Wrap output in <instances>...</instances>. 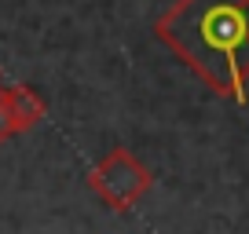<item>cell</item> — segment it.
I'll use <instances>...</instances> for the list:
<instances>
[{
  "label": "cell",
  "instance_id": "cell-4",
  "mask_svg": "<svg viewBox=\"0 0 249 234\" xmlns=\"http://www.w3.org/2000/svg\"><path fill=\"white\" fill-rule=\"evenodd\" d=\"M15 135V125H11V106H8V88L0 84V143H8Z\"/></svg>",
  "mask_w": 249,
  "mask_h": 234
},
{
  "label": "cell",
  "instance_id": "cell-3",
  "mask_svg": "<svg viewBox=\"0 0 249 234\" xmlns=\"http://www.w3.org/2000/svg\"><path fill=\"white\" fill-rule=\"evenodd\" d=\"M8 106H11V125H15V135L18 132H30L44 121L48 106L30 84H11L8 88Z\"/></svg>",
  "mask_w": 249,
  "mask_h": 234
},
{
  "label": "cell",
  "instance_id": "cell-2",
  "mask_svg": "<svg viewBox=\"0 0 249 234\" xmlns=\"http://www.w3.org/2000/svg\"><path fill=\"white\" fill-rule=\"evenodd\" d=\"M154 187V172L128 147H114L88 168V190L110 212H132Z\"/></svg>",
  "mask_w": 249,
  "mask_h": 234
},
{
  "label": "cell",
  "instance_id": "cell-1",
  "mask_svg": "<svg viewBox=\"0 0 249 234\" xmlns=\"http://www.w3.org/2000/svg\"><path fill=\"white\" fill-rule=\"evenodd\" d=\"M154 37L220 99H249V0H176Z\"/></svg>",
  "mask_w": 249,
  "mask_h": 234
}]
</instances>
